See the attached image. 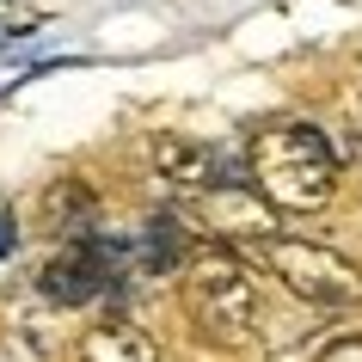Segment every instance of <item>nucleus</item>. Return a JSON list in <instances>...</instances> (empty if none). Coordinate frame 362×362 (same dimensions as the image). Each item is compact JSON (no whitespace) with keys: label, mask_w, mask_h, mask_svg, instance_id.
<instances>
[{"label":"nucleus","mask_w":362,"mask_h":362,"mask_svg":"<svg viewBox=\"0 0 362 362\" xmlns=\"http://www.w3.org/2000/svg\"><path fill=\"white\" fill-rule=\"evenodd\" d=\"M252 185L270 209H288V215L325 209L338 191V153L325 141V129L307 117L264 123L252 135Z\"/></svg>","instance_id":"nucleus-1"},{"label":"nucleus","mask_w":362,"mask_h":362,"mask_svg":"<svg viewBox=\"0 0 362 362\" xmlns=\"http://www.w3.org/2000/svg\"><path fill=\"white\" fill-rule=\"evenodd\" d=\"M185 307H191L197 338L233 350L258 325V283H252V270L228 246H209V252H197L191 264H185Z\"/></svg>","instance_id":"nucleus-2"},{"label":"nucleus","mask_w":362,"mask_h":362,"mask_svg":"<svg viewBox=\"0 0 362 362\" xmlns=\"http://www.w3.org/2000/svg\"><path fill=\"white\" fill-rule=\"evenodd\" d=\"M258 258L270 264L276 283H288L301 301H320V307H344L362 295V270L344 258V252L320 246V240H288V233H264L258 240Z\"/></svg>","instance_id":"nucleus-3"},{"label":"nucleus","mask_w":362,"mask_h":362,"mask_svg":"<svg viewBox=\"0 0 362 362\" xmlns=\"http://www.w3.org/2000/svg\"><path fill=\"white\" fill-rule=\"evenodd\" d=\"M111 283H117V246L98 240V233H74V240L37 270V295L56 301V307H86Z\"/></svg>","instance_id":"nucleus-4"},{"label":"nucleus","mask_w":362,"mask_h":362,"mask_svg":"<svg viewBox=\"0 0 362 362\" xmlns=\"http://www.w3.org/2000/svg\"><path fill=\"white\" fill-rule=\"evenodd\" d=\"M148 153H153V172H160L166 185H178V191H221L215 153L203 148V141H191V135H153Z\"/></svg>","instance_id":"nucleus-5"},{"label":"nucleus","mask_w":362,"mask_h":362,"mask_svg":"<svg viewBox=\"0 0 362 362\" xmlns=\"http://www.w3.org/2000/svg\"><path fill=\"white\" fill-rule=\"evenodd\" d=\"M80 362H160V350L135 320H105L80 338Z\"/></svg>","instance_id":"nucleus-6"},{"label":"nucleus","mask_w":362,"mask_h":362,"mask_svg":"<svg viewBox=\"0 0 362 362\" xmlns=\"http://www.w3.org/2000/svg\"><path fill=\"white\" fill-rule=\"evenodd\" d=\"M43 215H49L62 233H86V221H93V191H86L80 178H62L56 191L43 197Z\"/></svg>","instance_id":"nucleus-7"},{"label":"nucleus","mask_w":362,"mask_h":362,"mask_svg":"<svg viewBox=\"0 0 362 362\" xmlns=\"http://www.w3.org/2000/svg\"><path fill=\"white\" fill-rule=\"evenodd\" d=\"M178 252H185V233L172 215H148V228H141V264L148 270H172L178 264Z\"/></svg>","instance_id":"nucleus-8"},{"label":"nucleus","mask_w":362,"mask_h":362,"mask_svg":"<svg viewBox=\"0 0 362 362\" xmlns=\"http://www.w3.org/2000/svg\"><path fill=\"white\" fill-rule=\"evenodd\" d=\"M313 362H362V332H350V338H332Z\"/></svg>","instance_id":"nucleus-9"},{"label":"nucleus","mask_w":362,"mask_h":362,"mask_svg":"<svg viewBox=\"0 0 362 362\" xmlns=\"http://www.w3.org/2000/svg\"><path fill=\"white\" fill-rule=\"evenodd\" d=\"M13 240H19V228H13V215L0 209V258H6V252H13Z\"/></svg>","instance_id":"nucleus-10"},{"label":"nucleus","mask_w":362,"mask_h":362,"mask_svg":"<svg viewBox=\"0 0 362 362\" xmlns=\"http://www.w3.org/2000/svg\"><path fill=\"white\" fill-rule=\"evenodd\" d=\"M356 117H362V93H356Z\"/></svg>","instance_id":"nucleus-11"}]
</instances>
